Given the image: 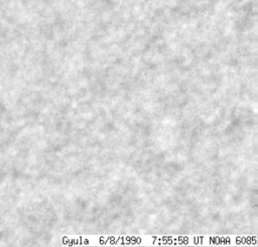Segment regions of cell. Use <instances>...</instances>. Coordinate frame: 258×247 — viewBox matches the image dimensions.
<instances>
[]
</instances>
